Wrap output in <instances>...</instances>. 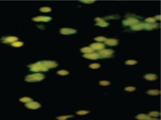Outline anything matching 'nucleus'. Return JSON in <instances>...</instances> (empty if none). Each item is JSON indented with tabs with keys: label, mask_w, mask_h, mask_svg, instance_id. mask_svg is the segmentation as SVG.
Listing matches in <instances>:
<instances>
[{
	"label": "nucleus",
	"mask_w": 161,
	"mask_h": 120,
	"mask_svg": "<svg viewBox=\"0 0 161 120\" xmlns=\"http://www.w3.org/2000/svg\"><path fill=\"white\" fill-rule=\"evenodd\" d=\"M44 77L45 76L42 74H31L25 77V81L28 82H38L43 80Z\"/></svg>",
	"instance_id": "f257e3e1"
},
{
	"label": "nucleus",
	"mask_w": 161,
	"mask_h": 120,
	"mask_svg": "<svg viewBox=\"0 0 161 120\" xmlns=\"http://www.w3.org/2000/svg\"><path fill=\"white\" fill-rule=\"evenodd\" d=\"M30 69L32 71L39 72V71H47L48 69L46 67H45L41 62H38L37 64H32L30 67Z\"/></svg>",
	"instance_id": "f03ea898"
},
{
	"label": "nucleus",
	"mask_w": 161,
	"mask_h": 120,
	"mask_svg": "<svg viewBox=\"0 0 161 120\" xmlns=\"http://www.w3.org/2000/svg\"><path fill=\"white\" fill-rule=\"evenodd\" d=\"M60 33L63 35H71L76 33V30L73 28H63L60 30Z\"/></svg>",
	"instance_id": "7ed1b4c3"
},
{
	"label": "nucleus",
	"mask_w": 161,
	"mask_h": 120,
	"mask_svg": "<svg viewBox=\"0 0 161 120\" xmlns=\"http://www.w3.org/2000/svg\"><path fill=\"white\" fill-rule=\"evenodd\" d=\"M25 106L27 108H28V109H30V110H37V109L41 107V104L37 102L30 101V102H28Z\"/></svg>",
	"instance_id": "20e7f679"
},
{
	"label": "nucleus",
	"mask_w": 161,
	"mask_h": 120,
	"mask_svg": "<svg viewBox=\"0 0 161 120\" xmlns=\"http://www.w3.org/2000/svg\"><path fill=\"white\" fill-rule=\"evenodd\" d=\"M138 23V20L136 18H129L128 19H126L123 21V23L124 25H134L136 23Z\"/></svg>",
	"instance_id": "39448f33"
},
{
	"label": "nucleus",
	"mask_w": 161,
	"mask_h": 120,
	"mask_svg": "<svg viewBox=\"0 0 161 120\" xmlns=\"http://www.w3.org/2000/svg\"><path fill=\"white\" fill-rule=\"evenodd\" d=\"M41 63L44 65L45 67L47 68H54L58 66V64L56 62H54V61H49V60H44L42 61Z\"/></svg>",
	"instance_id": "423d86ee"
},
{
	"label": "nucleus",
	"mask_w": 161,
	"mask_h": 120,
	"mask_svg": "<svg viewBox=\"0 0 161 120\" xmlns=\"http://www.w3.org/2000/svg\"><path fill=\"white\" fill-rule=\"evenodd\" d=\"M90 47L93 50H102L104 48V45L101 43H94L90 45Z\"/></svg>",
	"instance_id": "0eeeda50"
},
{
	"label": "nucleus",
	"mask_w": 161,
	"mask_h": 120,
	"mask_svg": "<svg viewBox=\"0 0 161 120\" xmlns=\"http://www.w3.org/2000/svg\"><path fill=\"white\" fill-rule=\"evenodd\" d=\"M51 19V18L50 16H39L35 17L33 18V20L35 21H44V22H46V21H49Z\"/></svg>",
	"instance_id": "6e6552de"
},
{
	"label": "nucleus",
	"mask_w": 161,
	"mask_h": 120,
	"mask_svg": "<svg viewBox=\"0 0 161 120\" xmlns=\"http://www.w3.org/2000/svg\"><path fill=\"white\" fill-rule=\"evenodd\" d=\"M83 57L85 58H89V59H97L100 57V55L97 53H87L83 55Z\"/></svg>",
	"instance_id": "1a4fd4ad"
},
{
	"label": "nucleus",
	"mask_w": 161,
	"mask_h": 120,
	"mask_svg": "<svg viewBox=\"0 0 161 120\" xmlns=\"http://www.w3.org/2000/svg\"><path fill=\"white\" fill-rule=\"evenodd\" d=\"M105 42L107 45H109L110 46H115L118 44V41L116 39L114 38H109L107 39L105 41Z\"/></svg>",
	"instance_id": "9d476101"
},
{
	"label": "nucleus",
	"mask_w": 161,
	"mask_h": 120,
	"mask_svg": "<svg viewBox=\"0 0 161 120\" xmlns=\"http://www.w3.org/2000/svg\"><path fill=\"white\" fill-rule=\"evenodd\" d=\"M113 53H114V52L111 49L102 50H100V52H99V53L101 54V55L104 57L110 56V55H113Z\"/></svg>",
	"instance_id": "9b49d317"
},
{
	"label": "nucleus",
	"mask_w": 161,
	"mask_h": 120,
	"mask_svg": "<svg viewBox=\"0 0 161 120\" xmlns=\"http://www.w3.org/2000/svg\"><path fill=\"white\" fill-rule=\"evenodd\" d=\"M145 28V23H136L131 27V29L133 30H140Z\"/></svg>",
	"instance_id": "f8f14e48"
},
{
	"label": "nucleus",
	"mask_w": 161,
	"mask_h": 120,
	"mask_svg": "<svg viewBox=\"0 0 161 120\" xmlns=\"http://www.w3.org/2000/svg\"><path fill=\"white\" fill-rule=\"evenodd\" d=\"M144 77L149 81H154L157 79V76L155 74H145Z\"/></svg>",
	"instance_id": "ddd939ff"
},
{
	"label": "nucleus",
	"mask_w": 161,
	"mask_h": 120,
	"mask_svg": "<svg viewBox=\"0 0 161 120\" xmlns=\"http://www.w3.org/2000/svg\"><path fill=\"white\" fill-rule=\"evenodd\" d=\"M150 117L146 114H139L136 116V118L138 120H148Z\"/></svg>",
	"instance_id": "4468645a"
},
{
	"label": "nucleus",
	"mask_w": 161,
	"mask_h": 120,
	"mask_svg": "<svg viewBox=\"0 0 161 120\" xmlns=\"http://www.w3.org/2000/svg\"><path fill=\"white\" fill-rule=\"evenodd\" d=\"M94 51V50L92 49L91 47H83L82 48H81V52L85 53V54L87 53H92Z\"/></svg>",
	"instance_id": "2eb2a0df"
},
{
	"label": "nucleus",
	"mask_w": 161,
	"mask_h": 120,
	"mask_svg": "<svg viewBox=\"0 0 161 120\" xmlns=\"http://www.w3.org/2000/svg\"><path fill=\"white\" fill-rule=\"evenodd\" d=\"M147 93L149 94V95L156 96L159 95L161 93V92H160V91L157 90V89H150V90H149L147 91Z\"/></svg>",
	"instance_id": "dca6fc26"
},
{
	"label": "nucleus",
	"mask_w": 161,
	"mask_h": 120,
	"mask_svg": "<svg viewBox=\"0 0 161 120\" xmlns=\"http://www.w3.org/2000/svg\"><path fill=\"white\" fill-rule=\"evenodd\" d=\"M73 116L72 115H64V116H61L57 117V119L58 120H66L70 118H72Z\"/></svg>",
	"instance_id": "f3484780"
},
{
	"label": "nucleus",
	"mask_w": 161,
	"mask_h": 120,
	"mask_svg": "<svg viewBox=\"0 0 161 120\" xmlns=\"http://www.w3.org/2000/svg\"><path fill=\"white\" fill-rule=\"evenodd\" d=\"M18 40V38L16 37H7L6 38V42H15Z\"/></svg>",
	"instance_id": "a211bd4d"
},
{
	"label": "nucleus",
	"mask_w": 161,
	"mask_h": 120,
	"mask_svg": "<svg viewBox=\"0 0 161 120\" xmlns=\"http://www.w3.org/2000/svg\"><path fill=\"white\" fill-rule=\"evenodd\" d=\"M148 115H149L150 117H154V118H156V117H157L159 116L160 113L159 112H158V111H152V112H150Z\"/></svg>",
	"instance_id": "6ab92c4d"
},
{
	"label": "nucleus",
	"mask_w": 161,
	"mask_h": 120,
	"mask_svg": "<svg viewBox=\"0 0 161 120\" xmlns=\"http://www.w3.org/2000/svg\"><path fill=\"white\" fill-rule=\"evenodd\" d=\"M137 63H138V62L134 60H128L125 62L126 64H127V65H134V64H137Z\"/></svg>",
	"instance_id": "aec40b11"
},
{
	"label": "nucleus",
	"mask_w": 161,
	"mask_h": 120,
	"mask_svg": "<svg viewBox=\"0 0 161 120\" xmlns=\"http://www.w3.org/2000/svg\"><path fill=\"white\" fill-rule=\"evenodd\" d=\"M101 66V65L99 64H97V63H93V64H91L89 65V67L90 68H92V69H98Z\"/></svg>",
	"instance_id": "412c9836"
},
{
	"label": "nucleus",
	"mask_w": 161,
	"mask_h": 120,
	"mask_svg": "<svg viewBox=\"0 0 161 120\" xmlns=\"http://www.w3.org/2000/svg\"><path fill=\"white\" fill-rule=\"evenodd\" d=\"M20 101L23 102H30V101H32V99L30 98V97H22V98H21V99H20Z\"/></svg>",
	"instance_id": "4be33fe9"
},
{
	"label": "nucleus",
	"mask_w": 161,
	"mask_h": 120,
	"mask_svg": "<svg viewBox=\"0 0 161 120\" xmlns=\"http://www.w3.org/2000/svg\"><path fill=\"white\" fill-rule=\"evenodd\" d=\"M124 90L126 91H128V92H132V91H134L136 90V87L133 86L126 87L125 88H124Z\"/></svg>",
	"instance_id": "5701e85b"
},
{
	"label": "nucleus",
	"mask_w": 161,
	"mask_h": 120,
	"mask_svg": "<svg viewBox=\"0 0 161 120\" xmlns=\"http://www.w3.org/2000/svg\"><path fill=\"white\" fill-rule=\"evenodd\" d=\"M57 73L59 75H61V76H66V75H68V74H69V72L66 71V70H60V71H59Z\"/></svg>",
	"instance_id": "b1692460"
},
{
	"label": "nucleus",
	"mask_w": 161,
	"mask_h": 120,
	"mask_svg": "<svg viewBox=\"0 0 161 120\" xmlns=\"http://www.w3.org/2000/svg\"><path fill=\"white\" fill-rule=\"evenodd\" d=\"M96 25H98V26H100V27H106L108 26V23L107 22H106L105 21H103L102 22H99V23H96Z\"/></svg>",
	"instance_id": "393cba45"
},
{
	"label": "nucleus",
	"mask_w": 161,
	"mask_h": 120,
	"mask_svg": "<svg viewBox=\"0 0 161 120\" xmlns=\"http://www.w3.org/2000/svg\"><path fill=\"white\" fill-rule=\"evenodd\" d=\"M40 11L42 12H50L51 11V8L49 7H43L40 8Z\"/></svg>",
	"instance_id": "a878e982"
},
{
	"label": "nucleus",
	"mask_w": 161,
	"mask_h": 120,
	"mask_svg": "<svg viewBox=\"0 0 161 120\" xmlns=\"http://www.w3.org/2000/svg\"><path fill=\"white\" fill-rule=\"evenodd\" d=\"M23 45V43L21 42H15L13 43L12 46L16 47H21Z\"/></svg>",
	"instance_id": "bb28decb"
},
{
	"label": "nucleus",
	"mask_w": 161,
	"mask_h": 120,
	"mask_svg": "<svg viewBox=\"0 0 161 120\" xmlns=\"http://www.w3.org/2000/svg\"><path fill=\"white\" fill-rule=\"evenodd\" d=\"M95 40L98 41V42H105V41L107 40V38H106V37H101H101H96V38H95Z\"/></svg>",
	"instance_id": "cd10ccee"
},
{
	"label": "nucleus",
	"mask_w": 161,
	"mask_h": 120,
	"mask_svg": "<svg viewBox=\"0 0 161 120\" xmlns=\"http://www.w3.org/2000/svg\"><path fill=\"white\" fill-rule=\"evenodd\" d=\"M89 113V111H85V110H80V111H78L76 112V114L78 115H85L88 114Z\"/></svg>",
	"instance_id": "c85d7f7f"
},
{
	"label": "nucleus",
	"mask_w": 161,
	"mask_h": 120,
	"mask_svg": "<svg viewBox=\"0 0 161 120\" xmlns=\"http://www.w3.org/2000/svg\"><path fill=\"white\" fill-rule=\"evenodd\" d=\"M99 84L101 86H109L110 84V82L107 81H101L99 82Z\"/></svg>",
	"instance_id": "c756f323"
},
{
	"label": "nucleus",
	"mask_w": 161,
	"mask_h": 120,
	"mask_svg": "<svg viewBox=\"0 0 161 120\" xmlns=\"http://www.w3.org/2000/svg\"><path fill=\"white\" fill-rule=\"evenodd\" d=\"M145 21L149 23H154L156 21V19L154 18H147L145 19Z\"/></svg>",
	"instance_id": "7c9ffc66"
},
{
	"label": "nucleus",
	"mask_w": 161,
	"mask_h": 120,
	"mask_svg": "<svg viewBox=\"0 0 161 120\" xmlns=\"http://www.w3.org/2000/svg\"><path fill=\"white\" fill-rule=\"evenodd\" d=\"M81 2H83V3H85L87 4H90V3H93L95 2L94 0H82L81 1Z\"/></svg>",
	"instance_id": "2f4dec72"
},
{
	"label": "nucleus",
	"mask_w": 161,
	"mask_h": 120,
	"mask_svg": "<svg viewBox=\"0 0 161 120\" xmlns=\"http://www.w3.org/2000/svg\"><path fill=\"white\" fill-rule=\"evenodd\" d=\"M95 20L97 21V23H99V22H102V21H104V19H102V18H96V19H95Z\"/></svg>",
	"instance_id": "473e14b6"
},
{
	"label": "nucleus",
	"mask_w": 161,
	"mask_h": 120,
	"mask_svg": "<svg viewBox=\"0 0 161 120\" xmlns=\"http://www.w3.org/2000/svg\"><path fill=\"white\" fill-rule=\"evenodd\" d=\"M156 19L160 20V19H161V15H160V14H159V15H157V16H156Z\"/></svg>",
	"instance_id": "72a5a7b5"
},
{
	"label": "nucleus",
	"mask_w": 161,
	"mask_h": 120,
	"mask_svg": "<svg viewBox=\"0 0 161 120\" xmlns=\"http://www.w3.org/2000/svg\"><path fill=\"white\" fill-rule=\"evenodd\" d=\"M148 120H159V119L157 118H150Z\"/></svg>",
	"instance_id": "f704fd0d"
}]
</instances>
